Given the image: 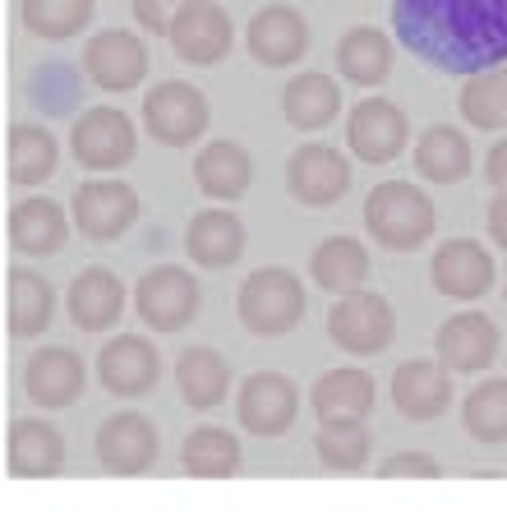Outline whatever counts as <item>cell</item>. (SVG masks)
<instances>
[{
  "label": "cell",
  "mask_w": 507,
  "mask_h": 512,
  "mask_svg": "<svg viewBox=\"0 0 507 512\" xmlns=\"http://www.w3.org/2000/svg\"><path fill=\"white\" fill-rule=\"evenodd\" d=\"M392 24L443 74H480L507 60V0H392Z\"/></svg>",
  "instance_id": "obj_1"
},
{
  "label": "cell",
  "mask_w": 507,
  "mask_h": 512,
  "mask_svg": "<svg viewBox=\"0 0 507 512\" xmlns=\"http://www.w3.org/2000/svg\"><path fill=\"white\" fill-rule=\"evenodd\" d=\"M365 227L383 250H415L434 236V199L411 180L374 185L365 199Z\"/></svg>",
  "instance_id": "obj_2"
},
{
  "label": "cell",
  "mask_w": 507,
  "mask_h": 512,
  "mask_svg": "<svg viewBox=\"0 0 507 512\" xmlns=\"http://www.w3.org/2000/svg\"><path fill=\"white\" fill-rule=\"evenodd\" d=\"M240 323L254 337H282L305 319V286L291 268H259L240 286Z\"/></svg>",
  "instance_id": "obj_3"
},
{
  "label": "cell",
  "mask_w": 507,
  "mask_h": 512,
  "mask_svg": "<svg viewBox=\"0 0 507 512\" xmlns=\"http://www.w3.org/2000/svg\"><path fill=\"white\" fill-rule=\"evenodd\" d=\"M328 337L351 356H378L383 346L397 337V314L378 291L355 286L328 310Z\"/></svg>",
  "instance_id": "obj_4"
},
{
  "label": "cell",
  "mask_w": 507,
  "mask_h": 512,
  "mask_svg": "<svg viewBox=\"0 0 507 512\" xmlns=\"http://www.w3.org/2000/svg\"><path fill=\"white\" fill-rule=\"evenodd\" d=\"M208 120H213L208 97L194 84H185V79H166V84H157L143 97V125H148V134L157 143H171V148L194 143L208 130Z\"/></svg>",
  "instance_id": "obj_5"
},
{
  "label": "cell",
  "mask_w": 507,
  "mask_h": 512,
  "mask_svg": "<svg viewBox=\"0 0 507 512\" xmlns=\"http://www.w3.org/2000/svg\"><path fill=\"white\" fill-rule=\"evenodd\" d=\"M199 282L176 268V263H162L153 273H143L139 286H134V310L139 319L153 328V333H176L185 328L194 314H199Z\"/></svg>",
  "instance_id": "obj_6"
},
{
  "label": "cell",
  "mask_w": 507,
  "mask_h": 512,
  "mask_svg": "<svg viewBox=\"0 0 507 512\" xmlns=\"http://www.w3.org/2000/svg\"><path fill=\"white\" fill-rule=\"evenodd\" d=\"M70 143H74L79 167H88V171H116V167H125V162L134 157V148H139L130 116H125V111H116V107L83 111V116L74 120Z\"/></svg>",
  "instance_id": "obj_7"
},
{
  "label": "cell",
  "mask_w": 507,
  "mask_h": 512,
  "mask_svg": "<svg viewBox=\"0 0 507 512\" xmlns=\"http://www.w3.org/2000/svg\"><path fill=\"white\" fill-rule=\"evenodd\" d=\"M286 190L305 208H328L351 190V162L332 143H305L286 162Z\"/></svg>",
  "instance_id": "obj_8"
},
{
  "label": "cell",
  "mask_w": 507,
  "mask_h": 512,
  "mask_svg": "<svg viewBox=\"0 0 507 512\" xmlns=\"http://www.w3.org/2000/svg\"><path fill=\"white\" fill-rule=\"evenodd\" d=\"M171 37V51H176L185 65H217V60L231 51V19H226L222 5L213 0H185L180 14L166 28Z\"/></svg>",
  "instance_id": "obj_9"
},
{
  "label": "cell",
  "mask_w": 507,
  "mask_h": 512,
  "mask_svg": "<svg viewBox=\"0 0 507 512\" xmlns=\"http://www.w3.org/2000/svg\"><path fill=\"white\" fill-rule=\"evenodd\" d=\"M406 134H411V125H406L401 107L388 102V97H365V102L351 111V120H346V143H351V153L360 157V162H369V167H383V162L401 157Z\"/></svg>",
  "instance_id": "obj_10"
},
{
  "label": "cell",
  "mask_w": 507,
  "mask_h": 512,
  "mask_svg": "<svg viewBox=\"0 0 507 512\" xmlns=\"http://www.w3.org/2000/svg\"><path fill=\"white\" fill-rule=\"evenodd\" d=\"M83 70H88V79H93L97 88H107V93H130V88L143 84V74H148V51H143V42L134 33L107 28V33L88 37Z\"/></svg>",
  "instance_id": "obj_11"
},
{
  "label": "cell",
  "mask_w": 507,
  "mask_h": 512,
  "mask_svg": "<svg viewBox=\"0 0 507 512\" xmlns=\"http://www.w3.org/2000/svg\"><path fill=\"white\" fill-rule=\"evenodd\" d=\"M74 222L88 240H120L139 222V194L120 180H88L74 194Z\"/></svg>",
  "instance_id": "obj_12"
},
{
  "label": "cell",
  "mask_w": 507,
  "mask_h": 512,
  "mask_svg": "<svg viewBox=\"0 0 507 512\" xmlns=\"http://www.w3.org/2000/svg\"><path fill=\"white\" fill-rule=\"evenodd\" d=\"M300 411V393H295V383L277 370H263L254 379H245L240 388V402H236V416L249 434H259V439H277L286 434Z\"/></svg>",
  "instance_id": "obj_13"
},
{
  "label": "cell",
  "mask_w": 507,
  "mask_h": 512,
  "mask_svg": "<svg viewBox=\"0 0 507 512\" xmlns=\"http://www.w3.org/2000/svg\"><path fill=\"white\" fill-rule=\"evenodd\" d=\"M97 379H102V388L116 397H143V393H153L157 379H162V356H157L153 342L125 333V337L102 346V356H97Z\"/></svg>",
  "instance_id": "obj_14"
},
{
  "label": "cell",
  "mask_w": 507,
  "mask_h": 512,
  "mask_svg": "<svg viewBox=\"0 0 507 512\" xmlns=\"http://www.w3.org/2000/svg\"><path fill=\"white\" fill-rule=\"evenodd\" d=\"M429 277H434L438 296L480 300L494 286V259H489V250H484L480 240H448L429 259Z\"/></svg>",
  "instance_id": "obj_15"
},
{
  "label": "cell",
  "mask_w": 507,
  "mask_h": 512,
  "mask_svg": "<svg viewBox=\"0 0 507 512\" xmlns=\"http://www.w3.org/2000/svg\"><path fill=\"white\" fill-rule=\"evenodd\" d=\"M438 346V360H443V370H457V374H480L494 365L498 356V328L489 314H452L434 337Z\"/></svg>",
  "instance_id": "obj_16"
},
{
  "label": "cell",
  "mask_w": 507,
  "mask_h": 512,
  "mask_svg": "<svg viewBox=\"0 0 507 512\" xmlns=\"http://www.w3.org/2000/svg\"><path fill=\"white\" fill-rule=\"evenodd\" d=\"M97 462L116 476H139L157 462V429L139 411H120L97 429Z\"/></svg>",
  "instance_id": "obj_17"
},
{
  "label": "cell",
  "mask_w": 507,
  "mask_h": 512,
  "mask_svg": "<svg viewBox=\"0 0 507 512\" xmlns=\"http://www.w3.org/2000/svg\"><path fill=\"white\" fill-rule=\"evenodd\" d=\"M245 42H249V56L259 60V65L286 70V65H295L309 51V24L291 5H268V10H259L249 19Z\"/></svg>",
  "instance_id": "obj_18"
},
{
  "label": "cell",
  "mask_w": 507,
  "mask_h": 512,
  "mask_svg": "<svg viewBox=\"0 0 507 512\" xmlns=\"http://www.w3.org/2000/svg\"><path fill=\"white\" fill-rule=\"evenodd\" d=\"M83 383H88V370H83V360L74 356L70 346H42V351L28 356L24 388L33 397V406H42V411L70 406L83 393Z\"/></svg>",
  "instance_id": "obj_19"
},
{
  "label": "cell",
  "mask_w": 507,
  "mask_h": 512,
  "mask_svg": "<svg viewBox=\"0 0 507 512\" xmlns=\"http://www.w3.org/2000/svg\"><path fill=\"white\" fill-rule=\"evenodd\" d=\"M392 402L406 420H438L452 402V379L434 360H406L392 374Z\"/></svg>",
  "instance_id": "obj_20"
},
{
  "label": "cell",
  "mask_w": 507,
  "mask_h": 512,
  "mask_svg": "<svg viewBox=\"0 0 507 512\" xmlns=\"http://www.w3.org/2000/svg\"><path fill=\"white\" fill-rule=\"evenodd\" d=\"M65 466V434L47 420H14L10 429V471L19 480H47Z\"/></svg>",
  "instance_id": "obj_21"
},
{
  "label": "cell",
  "mask_w": 507,
  "mask_h": 512,
  "mask_svg": "<svg viewBox=\"0 0 507 512\" xmlns=\"http://www.w3.org/2000/svg\"><path fill=\"white\" fill-rule=\"evenodd\" d=\"M185 250H189V259L203 263V268H231V263L245 254V227H240V217L226 213V208L194 213L185 227Z\"/></svg>",
  "instance_id": "obj_22"
},
{
  "label": "cell",
  "mask_w": 507,
  "mask_h": 512,
  "mask_svg": "<svg viewBox=\"0 0 507 512\" xmlns=\"http://www.w3.org/2000/svg\"><path fill=\"white\" fill-rule=\"evenodd\" d=\"M125 314V286L107 268H88L70 282V319L83 333H107L111 323Z\"/></svg>",
  "instance_id": "obj_23"
},
{
  "label": "cell",
  "mask_w": 507,
  "mask_h": 512,
  "mask_svg": "<svg viewBox=\"0 0 507 512\" xmlns=\"http://www.w3.org/2000/svg\"><path fill=\"white\" fill-rule=\"evenodd\" d=\"M194 180H199V190L208 194V199L231 203L249 190L254 162H249V153L236 139H213L199 157H194Z\"/></svg>",
  "instance_id": "obj_24"
},
{
  "label": "cell",
  "mask_w": 507,
  "mask_h": 512,
  "mask_svg": "<svg viewBox=\"0 0 507 512\" xmlns=\"http://www.w3.org/2000/svg\"><path fill=\"white\" fill-rule=\"evenodd\" d=\"M374 379L365 370H328L319 383H314V393H309V406H314V416L323 425L332 420H369L374 411Z\"/></svg>",
  "instance_id": "obj_25"
},
{
  "label": "cell",
  "mask_w": 507,
  "mask_h": 512,
  "mask_svg": "<svg viewBox=\"0 0 507 512\" xmlns=\"http://www.w3.org/2000/svg\"><path fill=\"white\" fill-rule=\"evenodd\" d=\"M70 236L65 208L56 199H19L10 213V240L19 254H56Z\"/></svg>",
  "instance_id": "obj_26"
},
{
  "label": "cell",
  "mask_w": 507,
  "mask_h": 512,
  "mask_svg": "<svg viewBox=\"0 0 507 512\" xmlns=\"http://www.w3.org/2000/svg\"><path fill=\"white\" fill-rule=\"evenodd\" d=\"M176 383L194 411H213L222 406L226 388H231V365L217 356L213 346H189L185 356L176 360Z\"/></svg>",
  "instance_id": "obj_27"
},
{
  "label": "cell",
  "mask_w": 507,
  "mask_h": 512,
  "mask_svg": "<svg viewBox=\"0 0 507 512\" xmlns=\"http://www.w3.org/2000/svg\"><path fill=\"white\" fill-rule=\"evenodd\" d=\"M309 273H314V282H319L323 291L346 296V291H355V286H365L369 250L355 236H332V240H323L319 250L309 254Z\"/></svg>",
  "instance_id": "obj_28"
},
{
  "label": "cell",
  "mask_w": 507,
  "mask_h": 512,
  "mask_svg": "<svg viewBox=\"0 0 507 512\" xmlns=\"http://www.w3.org/2000/svg\"><path fill=\"white\" fill-rule=\"evenodd\" d=\"M415 171L434 185H452V180L471 176V143L452 125H434L415 143Z\"/></svg>",
  "instance_id": "obj_29"
},
{
  "label": "cell",
  "mask_w": 507,
  "mask_h": 512,
  "mask_svg": "<svg viewBox=\"0 0 507 512\" xmlns=\"http://www.w3.org/2000/svg\"><path fill=\"white\" fill-rule=\"evenodd\" d=\"M282 111L295 130H323V125L342 111V93H337V84L319 70L295 74L282 93Z\"/></svg>",
  "instance_id": "obj_30"
},
{
  "label": "cell",
  "mask_w": 507,
  "mask_h": 512,
  "mask_svg": "<svg viewBox=\"0 0 507 512\" xmlns=\"http://www.w3.org/2000/svg\"><path fill=\"white\" fill-rule=\"evenodd\" d=\"M337 70L360 88H374L383 84L392 74V42L378 33L374 24H360L342 37V47H337Z\"/></svg>",
  "instance_id": "obj_31"
},
{
  "label": "cell",
  "mask_w": 507,
  "mask_h": 512,
  "mask_svg": "<svg viewBox=\"0 0 507 512\" xmlns=\"http://www.w3.org/2000/svg\"><path fill=\"white\" fill-rule=\"evenodd\" d=\"M180 466L199 480H226L240 471V439L217 425H199L180 448Z\"/></svg>",
  "instance_id": "obj_32"
},
{
  "label": "cell",
  "mask_w": 507,
  "mask_h": 512,
  "mask_svg": "<svg viewBox=\"0 0 507 512\" xmlns=\"http://www.w3.org/2000/svg\"><path fill=\"white\" fill-rule=\"evenodd\" d=\"M51 310H56V296H51V282L33 268H14L10 273V333L14 337H37L47 333Z\"/></svg>",
  "instance_id": "obj_33"
},
{
  "label": "cell",
  "mask_w": 507,
  "mask_h": 512,
  "mask_svg": "<svg viewBox=\"0 0 507 512\" xmlns=\"http://www.w3.org/2000/svg\"><path fill=\"white\" fill-rule=\"evenodd\" d=\"M56 162H60V148L42 125H14L10 130V180L19 190L42 185L56 171Z\"/></svg>",
  "instance_id": "obj_34"
},
{
  "label": "cell",
  "mask_w": 507,
  "mask_h": 512,
  "mask_svg": "<svg viewBox=\"0 0 507 512\" xmlns=\"http://www.w3.org/2000/svg\"><path fill=\"white\" fill-rule=\"evenodd\" d=\"M93 10H97V0H24L19 19L42 42H65V37H74L93 19Z\"/></svg>",
  "instance_id": "obj_35"
},
{
  "label": "cell",
  "mask_w": 507,
  "mask_h": 512,
  "mask_svg": "<svg viewBox=\"0 0 507 512\" xmlns=\"http://www.w3.org/2000/svg\"><path fill=\"white\" fill-rule=\"evenodd\" d=\"M461 116H466V125H475V130H498V125H507V70L503 65L466 79V88H461Z\"/></svg>",
  "instance_id": "obj_36"
},
{
  "label": "cell",
  "mask_w": 507,
  "mask_h": 512,
  "mask_svg": "<svg viewBox=\"0 0 507 512\" xmlns=\"http://www.w3.org/2000/svg\"><path fill=\"white\" fill-rule=\"evenodd\" d=\"M461 420L480 443H507V379H484L471 388Z\"/></svg>",
  "instance_id": "obj_37"
},
{
  "label": "cell",
  "mask_w": 507,
  "mask_h": 512,
  "mask_svg": "<svg viewBox=\"0 0 507 512\" xmlns=\"http://www.w3.org/2000/svg\"><path fill=\"white\" fill-rule=\"evenodd\" d=\"M369 429L365 420H332V425L319 429V439H314V453L328 471H360L369 462Z\"/></svg>",
  "instance_id": "obj_38"
},
{
  "label": "cell",
  "mask_w": 507,
  "mask_h": 512,
  "mask_svg": "<svg viewBox=\"0 0 507 512\" xmlns=\"http://www.w3.org/2000/svg\"><path fill=\"white\" fill-rule=\"evenodd\" d=\"M438 471H443V466H438L429 453H397V457H388V462L378 466V476H383V480H392V476H420V480H438Z\"/></svg>",
  "instance_id": "obj_39"
},
{
  "label": "cell",
  "mask_w": 507,
  "mask_h": 512,
  "mask_svg": "<svg viewBox=\"0 0 507 512\" xmlns=\"http://www.w3.org/2000/svg\"><path fill=\"white\" fill-rule=\"evenodd\" d=\"M180 5H185V0H134V19H139L148 33L166 37V28H171V19L180 14Z\"/></svg>",
  "instance_id": "obj_40"
},
{
  "label": "cell",
  "mask_w": 507,
  "mask_h": 512,
  "mask_svg": "<svg viewBox=\"0 0 507 512\" xmlns=\"http://www.w3.org/2000/svg\"><path fill=\"white\" fill-rule=\"evenodd\" d=\"M489 236H494L498 250H507V194L489 203Z\"/></svg>",
  "instance_id": "obj_41"
},
{
  "label": "cell",
  "mask_w": 507,
  "mask_h": 512,
  "mask_svg": "<svg viewBox=\"0 0 507 512\" xmlns=\"http://www.w3.org/2000/svg\"><path fill=\"white\" fill-rule=\"evenodd\" d=\"M489 185H494L498 194H507V139L503 143H494V153H489Z\"/></svg>",
  "instance_id": "obj_42"
}]
</instances>
